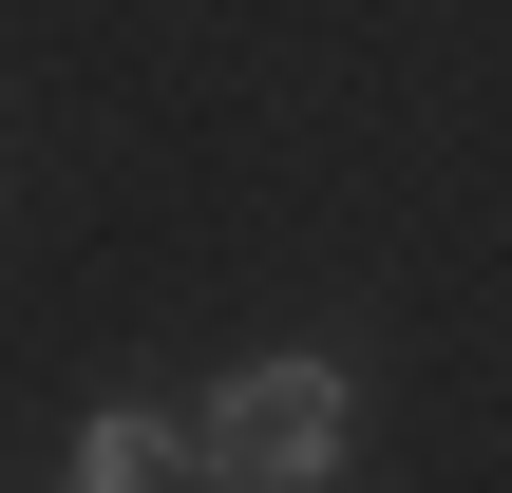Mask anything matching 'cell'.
<instances>
[{
    "mask_svg": "<svg viewBox=\"0 0 512 493\" xmlns=\"http://www.w3.org/2000/svg\"><path fill=\"white\" fill-rule=\"evenodd\" d=\"M190 475H209V493H323V475H342V361H247V380L209 399Z\"/></svg>",
    "mask_w": 512,
    "mask_h": 493,
    "instance_id": "1",
    "label": "cell"
},
{
    "mask_svg": "<svg viewBox=\"0 0 512 493\" xmlns=\"http://www.w3.org/2000/svg\"><path fill=\"white\" fill-rule=\"evenodd\" d=\"M171 475H190V437H171V418H133V399L57 437V493H171Z\"/></svg>",
    "mask_w": 512,
    "mask_h": 493,
    "instance_id": "2",
    "label": "cell"
}]
</instances>
